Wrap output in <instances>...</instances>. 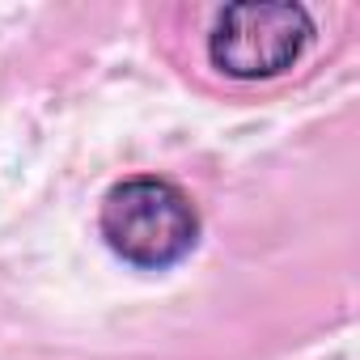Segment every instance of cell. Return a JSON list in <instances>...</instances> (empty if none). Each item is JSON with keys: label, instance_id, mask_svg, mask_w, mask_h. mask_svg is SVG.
Segmentation results:
<instances>
[{"label": "cell", "instance_id": "obj_1", "mask_svg": "<svg viewBox=\"0 0 360 360\" xmlns=\"http://www.w3.org/2000/svg\"><path fill=\"white\" fill-rule=\"evenodd\" d=\"M98 229L123 263L161 271L195 250L200 212L178 183L157 174H136L106 191Z\"/></svg>", "mask_w": 360, "mask_h": 360}, {"label": "cell", "instance_id": "obj_2", "mask_svg": "<svg viewBox=\"0 0 360 360\" xmlns=\"http://www.w3.org/2000/svg\"><path fill=\"white\" fill-rule=\"evenodd\" d=\"M314 39V18L292 0H238L208 30V64L233 81H267L288 72Z\"/></svg>", "mask_w": 360, "mask_h": 360}]
</instances>
